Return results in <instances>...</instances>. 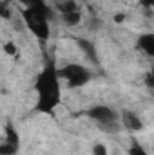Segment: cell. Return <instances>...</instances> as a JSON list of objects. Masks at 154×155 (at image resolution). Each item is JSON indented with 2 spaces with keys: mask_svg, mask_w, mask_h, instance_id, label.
Returning a JSON list of instances; mask_svg holds the SVG:
<instances>
[{
  "mask_svg": "<svg viewBox=\"0 0 154 155\" xmlns=\"http://www.w3.org/2000/svg\"><path fill=\"white\" fill-rule=\"evenodd\" d=\"M58 76L60 79H64L67 83V87L71 88H80L83 85H87L91 81V71L85 67V65H80V63H67L64 65L62 69H58Z\"/></svg>",
  "mask_w": 154,
  "mask_h": 155,
  "instance_id": "cell-4",
  "label": "cell"
},
{
  "mask_svg": "<svg viewBox=\"0 0 154 155\" xmlns=\"http://www.w3.org/2000/svg\"><path fill=\"white\" fill-rule=\"evenodd\" d=\"M62 22L67 25V27H76L78 24L82 22V11H73V13H65V15H60Z\"/></svg>",
  "mask_w": 154,
  "mask_h": 155,
  "instance_id": "cell-9",
  "label": "cell"
},
{
  "mask_svg": "<svg viewBox=\"0 0 154 155\" xmlns=\"http://www.w3.org/2000/svg\"><path fill=\"white\" fill-rule=\"evenodd\" d=\"M53 11H58L60 15H65V13H73V11H78L80 5H78L76 0H54L53 5H51Z\"/></svg>",
  "mask_w": 154,
  "mask_h": 155,
  "instance_id": "cell-8",
  "label": "cell"
},
{
  "mask_svg": "<svg viewBox=\"0 0 154 155\" xmlns=\"http://www.w3.org/2000/svg\"><path fill=\"white\" fill-rule=\"evenodd\" d=\"M143 79H145V85H147V88H149V90H152V88H154V76H152V72H147Z\"/></svg>",
  "mask_w": 154,
  "mask_h": 155,
  "instance_id": "cell-17",
  "label": "cell"
},
{
  "mask_svg": "<svg viewBox=\"0 0 154 155\" xmlns=\"http://www.w3.org/2000/svg\"><path fill=\"white\" fill-rule=\"evenodd\" d=\"M118 114H120V123H121V126H125L129 132L138 134V132L143 130V121H142V117L138 116L136 112H132V110H121V112H118Z\"/></svg>",
  "mask_w": 154,
  "mask_h": 155,
  "instance_id": "cell-5",
  "label": "cell"
},
{
  "mask_svg": "<svg viewBox=\"0 0 154 155\" xmlns=\"http://www.w3.org/2000/svg\"><path fill=\"white\" fill-rule=\"evenodd\" d=\"M91 20H93L91 29H100V27H102V20H100V18H91Z\"/></svg>",
  "mask_w": 154,
  "mask_h": 155,
  "instance_id": "cell-19",
  "label": "cell"
},
{
  "mask_svg": "<svg viewBox=\"0 0 154 155\" xmlns=\"http://www.w3.org/2000/svg\"><path fill=\"white\" fill-rule=\"evenodd\" d=\"M16 4H20L22 5V9H26V7H33V5H37V4H40L42 0H15Z\"/></svg>",
  "mask_w": 154,
  "mask_h": 155,
  "instance_id": "cell-16",
  "label": "cell"
},
{
  "mask_svg": "<svg viewBox=\"0 0 154 155\" xmlns=\"http://www.w3.org/2000/svg\"><path fill=\"white\" fill-rule=\"evenodd\" d=\"M4 52L9 54V56H15L18 51H16V45H15L13 41H7V43H4Z\"/></svg>",
  "mask_w": 154,
  "mask_h": 155,
  "instance_id": "cell-15",
  "label": "cell"
},
{
  "mask_svg": "<svg viewBox=\"0 0 154 155\" xmlns=\"http://www.w3.org/2000/svg\"><path fill=\"white\" fill-rule=\"evenodd\" d=\"M78 47L82 49V52L87 56V60L94 65L100 63V56H98V51H96V43L93 40H87V38H76Z\"/></svg>",
  "mask_w": 154,
  "mask_h": 155,
  "instance_id": "cell-6",
  "label": "cell"
},
{
  "mask_svg": "<svg viewBox=\"0 0 154 155\" xmlns=\"http://www.w3.org/2000/svg\"><path fill=\"white\" fill-rule=\"evenodd\" d=\"M35 90L38 94L37 99V112L40 114H53L54 108L62 101V87H60V76L58 67L54 61H47L45 67L40 71L38 78L35 81Z\"/></svg>",
  "mask_w": 154,
  "mask_h": 155,
  "instance_id": "cell-1",
  "label": "cell"
},
{
  "mask_svg": "<svg viewBox=\"0 0 154 155\" xmlns=\"http://www.w3.org/2000/svg\"><path fill=\"white\" fill-rule=\"evenodd\" d=\"M129 155H149L145 152V148L140 144L138 139H132L131 141V146H129Z\"/></svg>",
  "mask_w": 154,
  "mask_h": 155,
  "instance_id": "cell-13",
  "label": "cell"
},
{
  "mask_svg": "<svg viewBox=\"0 0 154 155\" xmlns=\"http://www.w3.org/2000/svg\"><path fill=\"white\" fill-rule=\"evenodd\" d=\"M136 49H138V51H142L145 56L152 58V56H154V35H152V33L140 35V38L136 40Z\"/></svg>",
  "mask_w": 154,
  "mask_h": 155,
  "instance_id": "cell-7",
  "label": "cell"
},
{
  "mask_svg": "<svg viewBox=\"0 0 154 155\" xmlns=\"http://www.w3.org/2000/svg\"><path fill=\"white\" fill-rule=\"evenodd\" d=\"M93 155H109V150H107V146H105V144L96 143V144L93 146Z\"/></svg>",
  "mask_w": 154,
  "mask_h": 155,
  "instance_id": "cell-14",
  "label": "cell"
},
{
  "mask_svg": "<svg viewBox=\"0 0 154 155\" xmlns=\"http://www.w3.org/2000/svg\"><path fill=\"white\" fill-rule=\"evenodd\" d=\"M13 0H0V18L11 20L13 18Z\"/></svg>",
  "mask_w": 154,
  "mask_h": 155,
  "instance_id": "cell-11",
  "label": "cell"
},
{
  "mask_svg": "<svg viewBox=\"0 0 154 155\" xmlns=\"http://www.w3.org/2000/svg\"><path fill=\"white\" fill-rule=\"evenodd\" d=\"M18 150H20V146H16V144H11L7 141L0 143V155H16Z\"/></svg>",
  "mask_w": 154,
  "mask_h": 155,
  "instance_id": "cell-12",
  "label": "cell"
},
{
  "mask_svg": "<svg viewBox=\"0 0 154 155\" xmlns=\"http://www.w3.org/2000/svg\"><path fill=\"white\" fill-rule=\"evenodd\" d=\"M123 20H125V15H116V16H114V22H116V24H121Z\"/></svg>",
  "mask_w": 154,
  "mask_h": 155,
  "instance_id": "cell-20",
  "label": "cell"
},
{
  "mask_svg": "<svg viewBox=\"0 0 154 155\" xmlns=\"http://www.w3.org/2000/svg\"><path fill=\"white\" fill-rule=\"evenodd\" d=\"M140 4H142L145 9H152L154 7V0H140Z\"/></svg>",
  "mask_w": 154,
  "mask_h": 155,
  "instance_id": "cell-18",
  "label": "cell"
},
{
  "mask_svg": "<svg viewBox=\"0 0 154 155\" xmlns=\"http://www.w3.org/2000/svg\"><path fill=\"white\" fill-rule=\"evenodd\" d=\"M85 116L89 117L91 121L96 123V126L107 134H116L121 128L120 123V114L118 110H114L113 107L107 105H93L85 110Z\"/></svg>",
  "mask_w": 154,
  "mask_h": 155,
  "instance_id": "cell-3",
  "label": "cell"
},
{
  "mask_svg": "<svg viewBox=\"0 0 154 155\" xmlns=\"http://www.w3.org/2000/svg\"><path fill=\"white\" fill-rule=\"evenodd\" d=\"M4 141H7V143H11V144L20 146V135H18V132H16L15 124H11V123H7V124H5V137H4Z\"/></svg>",
  "mask_w": 154,
  "mask_h": 155,
  "instance_id": "cell-10",
  "label": "cell"
},
{
  "mask_svg": "<svg viewBox=\"0 0 154 155\" xmlns=\"http://www.w3.org/2000/svg\"><path fill=\"white\" fill-rule=\"evenodd\" d=\"M22 15V22L24 25L31 31L33 36H37L40 41H47L51 36V27H49V20L53 16V9L51 5L45 4V0H42L40 4L33 7H26L20 11Z\"/></svg>",
  "mask_w": 154,
  "mask_h": 155,
  "instance_id": "cell-2",
  "label": "cell"
}]
</instances>
